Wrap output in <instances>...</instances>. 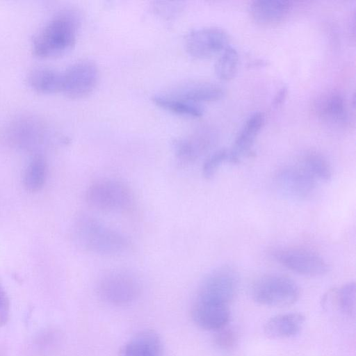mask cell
Listing matches in <instances>:
<instances>
[{
  "label": "cell",
  "instance_id": "obj_22",
  "mask_svg": "<svg viewBox=\"0 0 356 356\" xmlns=\"http://www.w3.org/2000/svg\"><path fill=\"white\" fill-rule=\"evenodd\" d=\"M317 107L320 115L332 122H342L347 117L345 99L339 93L334 92L325 96Z\"/></svg>",
  "mask_w": 356,
  "mask_h": 356
},
{
  "label": "cell",
  "instance_id": "obj_17",
  "mask_svg": "<svg viewBox=\"0 0 356 356\" xmlns=\"http://www.w3.org/2000/svg\"><path fill=\"white\" fill-rule=\"evenodd\" d=\"M291 2L285 0H255L249 6L252 18L263 24H270L282 20L291 10Z\"/></svg>",
  "mask_w": 356,
  "mask_h": 356
},
{
  "label": "cell",
  "instance_id": "obj_4",
  "mask_svg": "<svg viewBox=\"0 0 356 356\" xmlns=\"http://www.w3.org/2000/svg\"><path fill=\"white\" fill-rule=\"evenodd\" d=\"M251 294L255 302L270 307H286L300 296V288L291 278L277 274L259 277L253 282Z\"/></svg>",
  "mask_w": 356,
  "mask_h": 356
},
{
  "label": "cell",
  "instance_id": "obj_20",
  "mask_svg": "<svg viewBox=\"0 0 356 356\" xmlns=\"http://www.w3.org/2000/svg\"><path fill=\"white\" fill-rule=\"evenodd\" d=\"M47 175V163L44 158L36 154L30 160L22 175L24 188L29 192L40 191L45 182Z\"/></svg>",
  "mask_w": 356,
  "mask_h": 356
},
{
  "label": "cell",
  "instance_id": "obj_8",
  "mask_svg": "<svg viewBox=\"0 0 356 356\" xmlns=\"http://www.w3.org/2000/svg\"><path fill=\"white\" fill-rule=\"evenodd\" d=\"M99 77L98 67L93 61H76L62 72L61 91L71 98L84 97L96 88Z\"/></svg>",
  "mask_w": 356,
  "mask_h": 356
},
{
  "label": "cell",
  "instance_id": "obj_29",
  "mask_svg": "<svg viewBox=\"0 0 356 356\" xmlns=\"http://www.w3.org/2000/svg\"><path fill=\"white\" fill-rule=\"evenodd\" d=\"M288 90L287 87L285 86H282L279 90H277V93L275 94L273 102L272 105L274 107H277L280 105H281L284 101L285 100L286 95H287Z\"/></svg>",
  "mask_w": 356,
  "mask_h": 356
},
{
  "label": "cell",
  "instance_id": "obj_5",
  "mask_svg": "<svg viewBox=\"0 0 356 356\" xmlns=\"http://www.w3.org/2000/svg\"><path fill=\"white\" fill-rule=\"evenodd\" d=\"M238 287L236 270L225 265L211 271L200 284L195 300L204 304L229 306Z\"/></svg>",
  "mask_w": 356,
  "mask_h": 356
},
{
  "label": "cell",
  "instance_id": "obj_6",
  "mask_svg": "<svg viewBox=\"0 0 356 356\" xmlns=\"http://www.w3.org/2000/svg\"><path fill=\"white\" fill-rule=\"evenodd\" d=\"M97 290L105 301L113 305H124L137 298L140 292V284L129 272L114 270L100 278Z\"/></svg>",
  "mask_w": 356,
  "mask_h": 356
},
{
  "label": "cell",
  "instance_id": "obj_23",
  "mask_svg": "<svg viewBox=\"0 0 356 356\" xmlns=\"http://www.w3.org/2000/svg\"><path fill=\"white\" fill-rule=\"evenodd\" d=\"M238 65V54L236 49L228 45L217 59L215 64L216 76L222 81H229L236 74Z\"/></svg>",
  "mask_w": 356,
  "mask_h": 356
},
{
  "label": "cell",
  "instance_id": "obj_26",
  "mask_svg": "<svg viewBox=\"0 0 356 356\" xmlns=\"http://www.w3.org/2000/svg\"><path fill=\"white\" fill-rule=\"evenodd\" d=\"M217 331L218 332L214 340L218 347L222 350H229L236 345L237 337L234 331L225 327Z\"/></svg>",
  "mask_w": 356,
  "mask_h": 356
},
{
  "label": "cell",
  "instance_id": "obj_28",
  "mask_svg": "<svg viewBox=\"0 0 356 356\" xmlns=\"http://www.w3.org/2000/svg\"><path fill=\"white\" fill-rule=\"evenodd\" d=\"M10 316V302L3 286L0 284V326L5 325Z\"/></svg>",
  "mask_w": 356,
  "mask_h": 356
},
{
  "label": "cell",
  "instance_id": "obj_10",
  "mask_svg": "<svg viewBox=\"0 0 356 356\" xmlns=\"http://www.w3.org/2000/svg\"><path fill=\"white\" fill-rule=\"evenodd\" d=\"M316 179L301 165L288 166L280 170L275 181L284 195L296 200L309 197L315 190Z\"/></svg>",
  "mask_w": 356,
  "mask_h": 356
},
{
  "label": "cell",
  "instance_id": "obj_25",
  "mask_svg": "<svg viewBox=\"0 0 356 356\" xmlns=\"http://www.w3.org/2000/svg\"><path fill=\"white\" fill-rule=\"evenodd\" d=\"M228 160V151L220 149L210 154L204 161L202 168V176L207 179H211L216 175L220 165Z\"/></svg>",
  "mask_w": 356,
  "mask_h": 356
},
{
  "label": "cell",
  "instance_id": "obj_27",
  "mask_svg": "<svg viewBox=\"0 0 356 356\" xmlns=\"http://www.w3.org/2000/svg\"><path fill=\"white\" fill-rule=\"evenodd\" d=\"M184 5L181 2L157 1L154 5L155 10L165 17H171L179 13Z\"/></svg>",
  "mask_w": 356,
  "mask_h": 356
},
{
  "label": "cell",
  "instance_id": "obj_2",
  "mask_svg": "<svg viewBox=\"0 0 356 356\" xmlns=\"http://www.w3.org/2000/svg\"><path fill=\"white\" fill-rule=\"evenodd\" d=\"M72 236L75 244L81 250L100 255L123 254L131 245L126 236L85 214L75 219Z\"/></svg>",
  "mask_w": 356,
  "mask_h": 356
},
{
  "label": "cell",
  "instance_id": "obj_16",
  "mask_svg": "<svg viewBox=\"0 0 356 356\" xmlns=\"http://www.w3.org/2000/svg\"><path fill=\"white\" fill-rule=\"evenodd\" d=\"M305 323V316L299 313L274 316L264 325L266 335L272 339H288L298 334Z\"/></svg>",
  "mask_w": 356,
  "mask_h": 356
},
{
  "label": "cell",
  "instance_id": "obj_24",
  "mask_svg": "<svg viewBox=\"0 0 356 356\" xmlns=\"http://www.w3.org/2000/svg\"><path fill=\"white\" fill-rule=\"evenodd\" d=\"M301 165L316 179L328 181L332 175V168L327 160L317 152L306 154L302 158Z\"/></svg>",
  "mask_w": 356,
  "mask_h": 356
},
{
  "label": "cell",
  "instance_id": "obj_7",
  "mask_svg": "<svg viewBox=\"0 0 356 356\" xmlns=\"http://www.w3.org/2000/svg\"><path fill=\"white\" fill-rule=\"evenodd\" d=\"M272 255L282 266L305 276L323 275L328 271L327 264L320 255L303 248H277Z\"/></svg>",
  "mask_w": 356,
  "mask_h": 356
},
{
  "label": "cell",
  "instance_id": "obj_13",
  "mask_svg": "<svg viewBox=\"0 0 356 356\" xmlns=\"http://www.w3.org/2000/svg\"><path fill=\"white\" fill-rule=\"evenodd\" d=\"M212 143L211 136L204 132L177 139L174 152L177 164L181 167L192 164L211 148Z\"/></svg>",
  "mask_w": 356,
  "mask_h": 356
},
{
  "label": "cell",
  "instance_id": "obj_3",
  "mask_svg": "<svg viewBox=\"0 0 356 356\" xmlns=\"http://www.w3.org/2000/svg\"><path fill=\"white\" fill-rule=\"evenodd\" d=\"M88 206L102 212H128L135 204L131 188L124 183L104 179L91 184L86 192Z\"/></svg>",
  "mask_w": 356,
  "mask_h": 356
},
{
  "label": "cell",
  "instance_id": "obj_15",
  "mask_svg": "<svg viewBox=\"0 0 356 356\" xmlns=\"http://www.w3.org/2000/svg\"><path fill=\"white\" fill-rule=\"evenodd\" d=\"M163 346L153 330H143L131 338L122 348L120 356H161Z\"/></svg>",
  "mask_w": 356,
  "mask_h": 356
},
{
  "label": "cell",
  "instance_id": "obj_12",
  "mask_svg": "<svg viewBox=\"0 0 356 356\" xmlns=\"http://www.w3.org/2000/svg\"><path fill=\"white\" fill-rule=\"evenodd\" d=\"M165 95L198 104L220 99L224 95V90L214 83L193 81L179 83L172 87Z\"/></svg>",
  "mask_w": 356,
  "mask_h": 356
},
{
  "label": "cell",
  "instance_id": "obj_21",
  "mask_svg": "<svg viewBox=\"0 0 356 356\" xmlns=\"http://www.w3.org/2000/svg\"><path fill=\"white\" fill-rule=\"evenodd\" d=\"M152 99L157 106L178 115L200 117L204 112L199 104L184 101L168 95H154Z\"/></svg>",
  "mask_w": 356,
  "mask_h": 356
},
{
  "label": "cell",
  "instance_id": "obj_1",
  "mask_svg": "<svg viewBox=\"0 0 356 356\" xmlns=\"http://www.w3.org/2000/svg\"><path fill=\"white\" fill-rule=\"evenodd\" d=\"M82 16L73 8H64L52 16L35 35L32 49L39 57L63 55L74 45Z\"/></svg>",
  "mask_w": 356,
  "mask_h": 356
},
{
  "label": "cell",
  "instance_id": "obj_19",
  "mask_svg": "<svg viewBox=\"0 0 356 356\" xmlns=\"http://www.w3.org/2000/svg\"><path fill=\"white\" fill-rule=\"evenodd\" d=\"M28 82L39 92H57L62 88V72L49 67H35L29 72Z\"/></svg>",
  "mask_w": 356,
  "mask_h": 356
},
{
  "label": "cell",
  "instance_id": "obj_18",
  "mask_svg": "<svg viewBox=\"0 0 356 356\" xmlns=\"http://www.w3.org/2000/svg\"><path fill=\"white\" fill-rule=\"evenodd\" d=\"M324 306L343 315L354 317L355 314V284L348 282L329 290L323 297Z\"/></svg>",
  "mask_w": 356,
  "mask_h": 356
},
{
  "label": "cell",
  "instance_id": "obj_9",
  "mask_svg": "<svg viewBox=\"0 0 356 356\" xmlns=\"http://www.w3.org/2000/svg\"><path fill=\"white\" fill-rule=\"evenodd\" d=\"M229 42V36L223 29L204 26L193 29L186 35L185 47L191 56L204 59L223 51Z\"/></svg>",
  "mask_w": 356,
  "mask_h": 356
},
{
  "label": "cell",
  "instance_id": "obj_14",
  "mask_svg": "<svg viewBox=\"0 0 356 356\" xmlns=\"http://www.w3.org/2000/svg\"><path fill=\"white\" fill-rule=\"evenodd\" d=\"M228 306H211L193 302L191 316L194 323L206 330H219L225 327L229 319Z\"/></svg>",
  "mask_w": 356,
  "mask_h": 356
},
{
  "label": "cell",
  "instance_id": "obj_11",
  "mask_svg": "<svg viewBox=\"0 0 356 356\" xmlns=\"http://www.w3.org/2000/svg\"><path fill=\"white\" fill-rule=\"evenodd\" d=\"M264 123L265 115L262 112H255L248 117L238 133L231 150L228 152V160L231 163H238L250 154Z\"/></svg>",
  "mask_w": 356,
  "mask_h": 356
}]
</instances>
